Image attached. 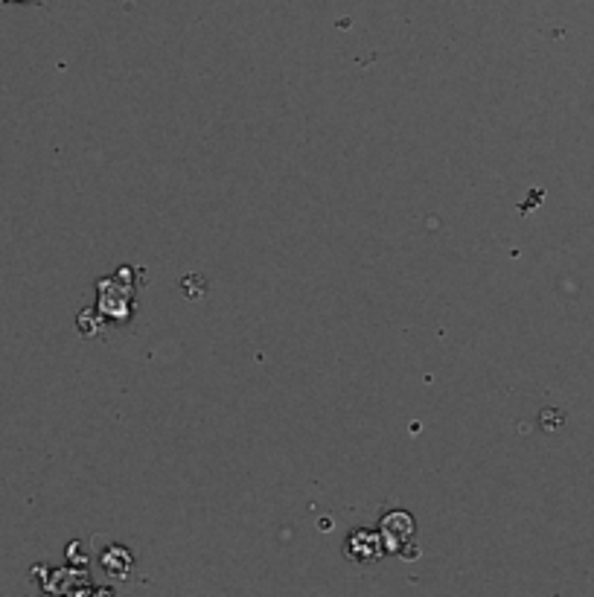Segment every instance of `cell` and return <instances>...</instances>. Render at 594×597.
<instances>
[]
</instances>
